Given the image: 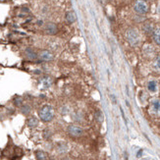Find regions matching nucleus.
I'll return each mask as SVG.
<instances>
[{"label":"nucleus","instance_id":"39448f33","mask_svg":"<svg viewBox=\"0 0 160 160\" xmlns=\"http://www.w3.org/2000/svg\"><path fill=\"white\" fill-rule=\"evenodd\" d=\"M53 78L49 75H43L39 78L38 80V85H40V88H42V90H48V88H50L52 87V85H53Z\"/></svg>","mask_w":160,"mask_h":160},{"label":"nucleus","instance_id":"b1692460","mask_svg":"<svg viewBox=\"0 0 160 160\" xmlns=\"http://www.w3.org/2000/svg\"><path fill=\"white\" fill-rule=\"evenodd\" d=\"M111 98H112V102H113L114 104L117 102V101H116V96H115V95H113V94L111 95Z\"/></svg>","mask_w":160,"mask_h":160},{"label":"nucleus","instance_id":"aec40b11","mask_svg":"<svg viewBox=\"0 0 160 160\" xmlns=\"http://www.w3.org/2000/svg\"><path fill=\"white\" fill-rule=\"evenodd\" d=\"M13 104L16 107H21L24 104V98L21 95H16L13 98Z\"/></svg>","mask_w":160,"mask_h":160},{"label":"nucleus","instance_id":"0eeeda50","mask_svg":"<svg viewBox=\"0 0 160 160\" xmlns=\"http://www.w3.org/2000/svg\"><path fill=\"white\" fill-rule=\"evenodd\" d=\"M25 56L29 61H38V53L32 47H27L25 49Z\"/></svg>","mask_w":160,"mask_h":160},{"label":"nucleus","instance_id":"f03ea898","mask_svg":"<svg viewBox=\"0 0 160 160\" xmlns=\"http://www.w3.org/2000/svg\"><path fill=\"white\" fill-rule=\"evenodd\" d=\"M54 109L49 104H44L38 110V117L39 120L43 123H49L54 119Z\"/></svg>","mask_w":160,"mask_h":160},{"label":"nucleus","instance_id":"dca6fc26","mask_svg":"<svg viewBox=\"0 0 160 160\" xmlns=\"http://www.w3.org/2000/svg\"><path fill=\"white\" fill-rule=\"evenodd\" d=\"M20 112L23 115H25V116H29L32 112V106L28 103L23 104V105L20 107Z\"/></svg>","mask_w":160,"mask_h":160},{"label":"nucleus","instance_id":"9b49d317","mask_svg":"<svg viewBox=\"0 0 160 160\" xmlns=\"http://www.w3.org/2000/svg\"><path fill=\"white\" fill-rule=\"evenodd\" d=\"M150 105H151L152 113L154 115H157V116H160V99L158 98L152 99Z\"/></svg>","mask_w":160,"mask_h":160},{"label":"nucleus","instance_id":"7ed1b4c3","mask_svg":"<svg viewBox=\"0 0 160 160\" xmlns=\"http://www.w3.org/2000/svg\"><path fill=\"white\" fill-rule=\"evenodd\" d=\"M134 10L139 15H146L149 11V5L146 0H137L134 4Z\"/></svg>","mask_w":160,"mask_h":160},{"label":"nucleus","instance_id":"2eb2a0df","mask_svg":"<svg viewBox=\"0 0 160 160\" xmlns=\"http://www.w3.org/2000/svg\"><path fill=\"white\" fill-rule=\"evenodd\" d=\"M152 39L157 46H160V27L155 28L152 32Z\"/></svg>","mask_w":160,"mask_h":160},{"label":"nucleus","instance_id":"393cba45","mask_svg":"<svg viewBox=\"0 0 160 160\" xmlns=\"http://www.w3.org/2000/svg\"><path fill=\"white\" fill-rule=\"evenodd\" d=\"M141 153H143V150H140L139 152H137V157H140V156H141Z\"/></svg>","mask_w":160,"mask_h":160},{"label":"nucleus","instance_id":"9d476101","mask_svg":"<svg viewBox=\"0 0 160 160\" xmlns=\"http://www.w3.org/2000/svg\"><path fill=\"white\" fill-rule=\"evenodd\" d=\"M154 25L151 22H146L141 26V31L146 35H152V32L154 31Z\"/></svg>","mask_w":160,"mask_h":160},{"label":"nucleus","instance_id":"4be33fe9","mask_svg":"<svg viewBox=\"0 0 160 160\" xmlns=\"http://www.w3.org/2000/svg\"><path fill=\"white\" fill-rule=\"evenodd\" d=\"M52 137V132L49 129H44L42 131V137L45 140H49Z\"/></svg>","mask_w":160,"mask_h":160},{"label":"nucleus","instance_id":"f3484780","mask_svg":"<svg viewBox=\"0 0 160 160\" xmlns=\"http://www.w3.org/2000/svg\"><path fill=\"white\" fill-rule=\"evenodd\" d=\"M56 149L59 153H65V152L68 151V144L64 141H59L56 146Z\"/></svg>","mask_w":160,"mask_h":160},{"label":"nucleus","instance_id":"bb28decb","mask_svg":"<svg viewBox=\"0 0 160 160\" xmlns=\"http://www.w3.org/2000/svg\"><path fill=\"white\" fill-rule=\"evenodd\" d=\"M159 91H160V88H159Z\"/></svg>","mask_w":160,"mask_h":160},{"label":"nucleus","instance_id":"5701e85b","mask_svg":"<svg viewBox=\"0 0 160 160\" xmlns=\"http://www.w3.org/2000/svg\"><path fill=\"white\" fill-rule=\"evenodd\" d=\"M33 73L35 74V75H40L42 72V70H39V69H36V70H35L33 71Z\"/></svg>","mask_w":160,"mask_h":160},{"label":"nucleus","instance_id":"ddd939ff","mask_svg":"<svg viewBox=\"0 0 160 160\" xmlns=\"http://www.w3.org/2000/svg\"><path fill=\"white\" fill-rule=\"evenodd\" d=\"M38 124H39V120H38V119L36 118L35 116H31V117H29V118H28V120H27V125H28V127H29V128L35 129V128L38 127Z\"/></svg>","mask_w":160,"mask_h":160},{"label":"nucleus","instance_id":"f8f14e48","mask_svg":"<svg viewBox=\"0 0 160 160\" xmlns=\"http://www.w3.org/2000/svg\"><path fill=\"white\" fill-rule=\"evenodd\" d=\"M151 68L152 71L155 73H160V54H157L156 56L153 58L152 60V64H151Z\"/></svg>","mask_w":160,"mask_h":160},{"label":"nucleus","instance_id":"a878e982","mask_svg":"<svg viewBox=\"0 0 160 160\" xmlns=\"http://www.w3.org/2000/svg\"><path fill=\"white\" fill-rule=\"evenodd\" d=\"M65 160H69V159H65Z\"/></svg>","mask_w":160,"mask_h":160},{"label":"nucleus","instance_id":"412c9836","mask_svg":"<svg viewBox=\"0 0 160 160\" xmlns=\"http://www.w3.org/2000/svg\"><path fill=\"white\" fill-rule=\"evenodd\" d=\"M35 158L36 160H46L47 158V154H46V152H44L43 150H36L35 152Z\"/></svg>","mask_w":160,"mask_h":160},{"label":"nucleus","instance_id":"f257e3e1","mask_svg":"<svg viewBox=\"0 0 160 160\" xmlns=\"http://www.w3.org/2000/svg\"><path fill=\"white\" fill-rule=\"evenodd\" d=\"M125 38L130 46L137 47L141 42V36L140 32L136 28H129L125 32Z\"/></svg>","mask_w":160,"mask_h":160},{"label":"nucleus","instance_id":"a211bd4d","mask_svg":"<svg viewBox=\"0 0 160 160\" xmlns=\"http://www.w3.org/2000/svg\"><path fill=\"white\" fill-rule=\"evenodd\" d=\"M146 88H147L148 91L155 92L156 91H157V82H156L155 80H150V81L147 83Z\"/></svg>","mask_w":160,"mask_h":160},{"label":"nucleus","instance_id":"4468645a","mask_svg":"<svg viewBox=\"0 0 160 160\" xmlns=\"http://www.w3.org/2000/svg\"><path fill=\"white\" fill-rule=\"evenodd\" d=\"M65 21L67 24L69 25H72L76 22V15L75 13L73 12V11H68V12H66L65 14Z\"/></svg>","mask_w":160,"mask_h":160},{"label":"nucleus","instance_id":"6e6552de","mask_svg":"<svg viewBox=\"0 0 160 160\" xmlns=\"http://www.w3.org/2000/svg\"><path fill=\"white\" fill-rule=\"evenodd\" d=\"M143 55L146 58H152V57L154 58L156 56V54H155V48L150 43L144 44L143 47Z\"/></svg>","mask_w":160,"mask_h":160},{"label":"nucleus","instance_id":"423d86ee","mask_svg":"<svg viewBox=\"0 0 160 160\" xmlns=\"http://www.w3.org/2000/svg\"><path fill=\"white\" fill-rule=\"evenodd\" d=\"M54 60V54L51 50L43 49L38 52V61L42 62H52Z\"/></svg>","mask_w":160,"mask_h":160},{"label":"nucleus","instance_id":"20e7f679","mask_svg":"<svg viewBox=\"0 0 160 160\" xmlns=\"http://www.w3.org/2000/svg\"><path fill=\"white\" fill-rule=\"evenodd\" d=\"M67 133H68L69 136L72 137H81L84 136L85 131L83 128L80 127V126L75 125V124H70L68 127H67Z\"/></svg>","mask_w":160,"mask_h":160},{"label":"nucleus","instance_id":"6ab92c4d","mask_svg":"<svg viewBox=\"0 0 160 160\" xmlns=\"http://www.w3.org/2000/svg\"><path fill=\"white\" fill-rule=\"evenodd\" d=\"M94 118L97 123H99V124H101V123L104 121V115H103V112L100 109H97L95 111L94 113Z\"/></svg>","mask_w":160,"mask_h":160},{"label":"nucleus","instance_id":"1a4fd4ad","mask_svg":"<svg viewBox=\"0 0 160 160\" xmlns=\"http://www.w3.org/2000/svg\"><path fill=\"white\" fill-rule=\"evenodd\" d=\"M44 32L48 35H55L58 32V26L55 23H47L44 26Z\"/></svg>","mask_w":160,"mask_h":160}]
</instances>
